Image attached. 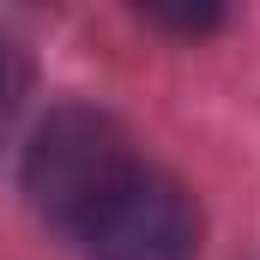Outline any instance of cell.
Returning <instances> with one entry per match:
<instances>
[{
	"label": "cell",
	"instance_id": "1",
	"mask_svg": "<svg viewBox=\"0 0 260 260\" xmlns=\"http://www.w3.org/2000/svg\"><path fill=\"white\" fill-rule=\"evenodd\" d=\"M139 164L127 151V133L109 115H97V109H55L37 127L30 151H24V194H30V206L49 224L85 230L97 218V206Z\"/></svg>",
	"mask_w": 260,
	"mask_h": 260
},
{
	"label": "cell",
	"instance_id": "2",
	"mask_svg": "<svg viewBox=\"0 0 260 260\" xmlns=\"http://www.w3.org/2000/svg\"><path fill=\"white\" fill-rule=\"evenodd\" d=\"M79 242L91 260H194L200 248L194 194L164 170H133L79 230Z\"/></svg>",
	"mask_w": 260,
	"mask_h": 260
},
{
	"label": "cell",
	"instance_id": "3",
	"mask_svg": "<svg viewBox=\"0 0 260 260\" xmlns=\"http://www.w3.org/2000/svg\"><path fill=\"white\" fill-rule=\"evenodd\" d=\"M151 24H164V30H182V37H194V30H218L224 24V12L218 6H164V0H151V6H139Z\"/></svg>",
	"mask_w": 260,
	"mask_h": 260
}]
</instances>
